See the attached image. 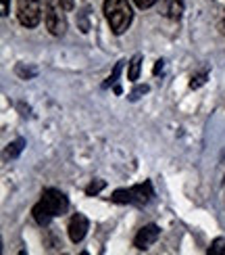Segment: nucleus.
Segmentation results:
<instances>
[{
	"label": "nucleus",
	"instance_id": "nucleus-13",
	"mask_svg": "<svg viewBox=\"0 0 225 255\" xmlns=\"http://www.w3.org/2000/svg\"><path fill=\"white\" fill-rule=\"evenodd\" d=\"M123 63L125 61H119V63H117V65L113 67V73H111V76L109 78H106V82L102 84V88H109V86H117V82H119V76H121V69H123Z\"/></svg>",
	"mask_w": 225,
	"mask_h": 255
},
{
	"label": "nucleus",
	"instance_id": "nucleus-2",
	"mask_svg": "<svg viewBox=\"0 0 225 255\" xmlns=\"http://www.w3.org/2000/svg\"><path fill=\"white\" fill-rule=\"evenodd\" d=\"M104 19L111 25V31L115 36H121L130 29L134 21V10L130 0H104Z\"/></svg>",
	"mask_w": 225,
	"mask_h": 255
},
{
	"label": "nucleus",
	"instance_id": "nucleus-5",
	"mask_svg": "<svg viewBox=\"0 0 225 255\" xmlns=\"http://www.w3.org/2000/svg\"><path fill=\"white\" fill-rule=\"evenodd\" d=\"M44 23L46 29L52 36H63L67 31V17H65V8L59 0H46L44 4Z\"/></svg>",
	"mask_w": 225,
	"mask_h": 255
},
{
	"label": "nucleus",
	"instance_id": "nucleus-3",
	"mask_svg": "<svg viewBox=\"0 0 225 255\" xmlns=\"http://www.w3.org/2000/svg\"><path fill=\"white\" fill-rule=\"evenodd\" d=\"M154 197V190L152 184L142 182V184H134L130 188H117L115 193L111 195L113 203H119V205H136V207H146L150 201Z\"/></svg>",
	"mask_w": 225,
	"mask_h": 255
},
{
	"label": "nucleus",
	"instance_id": "nucleus-14",
	"mask_svg": "<svg viewBox=\"0 0 225 255\" xmlns=\"http://www.w3.org/2000/svg\"><path fill=\"white\" fill-rule=\"evenodd\" d=\"M209 255H225V237H217L207 249Z\"/></svg>",
	"mask_w": 225,
	"mask_h": 255
},
{
	"label": "nucleus",
	"instance_id": "nucleus-7",
	"mask_svg": "<svg viewBox=\"0 0 225 255\" xmlns=\"http://www.w3.org/2000/svg\"><path fill=\"white\" fill-rule=\"evenodd\" d=\"M90 230V220L85 218L83 214H73L71 220H69V226H67V232H69V239L73 245H77V243H81L85 239V235H88Z\"/></svg>",
	"mask_w": 225,
	"mask_h": 255
},
{
	"label": "nucleus",
	"instance_id": "nucleus-4",
	"mask_svg": "<svg viewBox=\"0 0 225 255\" xmlns=\"http://www.w3.org/2000/svg\"><path fill=\"white\" fill-rule=\"evenodd\" d=\"M46 0H17V19L19 23L31 29L38 27L42 21V13H44Z\"/></svg>",
	"mask_w": 225,
	"mask_h": 255
},
{
	"label": "nucleus",
	"instance_id": "nucleus-19",
	"mask_svg": "<svg viewBox=\"0 0 225 255\" xmlns=\"http://www.w3.org/2000/svg\"><path fill=\"white\" fill-rule=\"evenodd\" d=\"M10 13V0H2V17Z\"/></svg>",
	"mask_w": 225,
	"mask_h": 255
},
{
	"label": "nucleus",
	"instance_id": "nucleus-20",
	"mask_svg": "<svg viewBox=\"0 0 225 255\" xmlns=\"http://www.w3.org/2000/svg\"><path fill=\"white\" fill-rule=\"evenodd\" d=\"M59 2L63 4V8H65V10H71L73 8V0H59Z\"/></svg>",
	"mask_w": 225,
	"mask_h": 255
},
{
	"label": "nucleus",
	"instance_id": "nucleus-9",
	"mask_svg": "<svg viewBox=\"0 0 225 255\" xmlns=\"http://www.w3.org/2000/svg\"><path fill=\"white\" fill-rule=\"evenodd\" d=\"M142 71V55H134L132 61L127 63V80L130 82H138Z\"/></svg>",
	"mask_w": 225,
	"mask_h": 255
},
{
	"label": "nucleus",
	"instance_id": "nucleus-17",
	"mask_svg": "<svg viewBox=\"0 0 225 255\" xmlns=\"http://www.w3.org/2000/svg\"><path fill=\"white\" fill-rule=\"evenodd\" d=\"M146 92H148V86H138V88L130 94V99L136 101V99H140V94H146Z\"/></svg>",
	"mask_w": 225,
	"mask_h": 255
},
{
	"label": "nucleus",
	"instance_id": "nucleus-15",
	"mask_svg": "<svg viewBox=\"0 0 225 255\" xmlns=\"http://www.w3.org/2000/svg\"><path fill=\"white\" fill-rule=\"evenodd\" d=\"M104 186H106L104 180H92V182L85 186V195H88V197H96Z\"/></svg>",
	"mask_w": 225,
	"mask_h": 255
},
{
	"label": "nucleus",
	"instance_id": "nucleus-11",
	"mask_svg": "<svg viewBox=\"0 0 225 255\" xmlns=\"http://www.w3.org/2000/svg\"><path fill=\"white\" fill-rule=\"evenodd\" d=\"M209 67H202L200 71H196L194 76H192V80H190V90H198V88H202L207 84V80H209Z\"/></svg>",
	"mask_w": 225,
	"mask_h": 255
},
{
	"label": "nucleus",
	"instance_id": "nucleus-12",
	"mask_svg": "<svg viewBox=\"0 0 225 255\" xmlns=\"http://www.w3.org/2000/svg\"><path fill=\"white\" fill-rule=\"evenodd\" d=\"M15 73H17L21 80H34V78L38 76V69L25 65V63H19V65L15 67Z\"/></svg>",
	"mask_w": 225,
	"mask_h": 255
},
{
	"label": "nucleus",
	"instance_id": "nucleus-21",
	"mask_svg": "<svg viewBox=\"0 0 225 255\" xmlns=\"http://www.w3.org/2000/svg\"><path fill=\"white\" fill-rule=\"evenodd\" d=\"M221 31L225 34V15H223V19H221Z\"/></svg>",
	"mask_w": 225,
	"mask_h": 255
},
{
	"label": "nucleus",
	"instance_id": "nucleus-16",
	"mask_svg": "<svg viewBox=\"0 0 225 255\" xmlns=\"http://www.w3.org/2000/svg\"><path fill=\"white\" fill-rule=\"evenodd\" d=\"M134 4L138 6V8H150V6H154L156 4V0H134Z\"/></svg>",
	"mask_w": 225,
	"mask_h": 255
},
{
	"label": "nucleus",
	"instance_id": "nucleus-6",
	"mask_svg": "<svg viewBox=\"0 0 225 255\" xmlns=\"http://www.w3.org/2000/svg\"><path fill=\"white\" fill-rule=\"evenodd\" d=\"M158 237H160V228L156 224H146L138 230V235L134 237V247L138 251H146L158 241Z\"/></svg>",
	"mask_w": 225,
	"mask_h": 255
},
{
	"label": "nucleus",
	"instance_id": "nucleus-10",
	"mask_svg": "<svg viewBox=\"0 0 225 255\" xmlns=\"http://www.w3.org/2000/svg\"><path fill=\"white\" fill-rule=\"evenodd\" d=\"M23 148H25V138H17V140L6 144L4 155H6V159H17L21 153H23Z\"/></svg>",
	"mask_w": 225,
	"mask_h": 255
},
{
	"label": "nucleus",
	"instance_id": "nucleus-8",
	"mask_svg": "<svg viewBox=\"0 0 225 255\" xmlns=\"http://www.w3.org/2000/svg\"><path fill=\"white\" fill-rule=\"evenodd\" d=\"M184 8H186V0H163V15L173 21L181 19Z\"/></svg>",
	"mask_w": 225,
	"mask_h": 255
},
{
	"label": "nucleus",
	"instance_id": "nucleus-1",
	"mask_svg": "<svg viewBox=\"0 0 225 255\" xmlns=\"http://www.w3.org/2000/svg\"><path fill=\"white\" fill-rule=\"evenodd\" d=\"M69 209V199L67 195L63 193V190L59 188H44L40 195V201L34 205V209H31V216H34L36 224L38 226H48L52 220L59 218V216H65Z\"/></svg>",
	"mask_w": 225,
	"mask_h": 255
},
{
	"label": "nucleus",
	"instance_id": "nucleus-18",
	"mask_svg": "<svg viewBox=\"0 0 225 255\" xmlns=\"http://www.w3.org/2000/svg\"><path fill=\"white\" fill-rule=\"evenodd\" d=\"M163 67H165V61H163V59H158V61H156V65H154V76H158V73L163 71Z\"/></svg>",
	"mask_w": 225,
	"mask_h": 255
}]
</instances>
